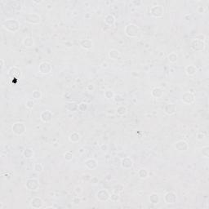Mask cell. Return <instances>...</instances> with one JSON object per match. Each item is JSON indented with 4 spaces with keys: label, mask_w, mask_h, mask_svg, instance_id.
I'll use <instances>...</instances> for the list:
<instances>
[{
    "label": "cell",
    "mask_w": 209,
    "mask_h": 209,
    "mask_svg": "<svg viewBox=\"0 0 209 209\" xmlns=\"http://www.w3.org/2000/svg\"><path fill=\"white\" fill-rule=\"evenodd\" d=\"M3 28L6 29L8 31H10V32H16L19 29L20 24L17 20L9 19V20H7V21L3 22Z\"/></svg>",
    "instance_id": "6da1fadb"
},
{
    "label": "cell",
    "mask_w": 209,
    "mask_h": 209,
    "mask_svg": "<svg viewBox=\"0 0 209 209\" xmlns=\"http://www.w3.org/2000/svg\"><path fill=\"white\" fill-rule=\"evenodd\" d=\"M124 31L125 34L128 37L135 38V37H137V35L140 33V29L137 25H134V24H128V25H126Z\"/></svg>",
    "instance_id": "7a4b0ae2"
},
{
    "label": "cell",
    "mask_w": 209,
    "mask_h": 209,
    "mask_svg": "<svg viewBox=\"0 0 209 209\" xmlns=\"http://www.w3.org/2000/svg\"><path fill=\"white\" fill-rule=\"evenodd\" d=\"M11 130H12V132L17 135V136H21L23 135L25 131H26V126L24 123H21V122H17V123H15L14 124L12 125L11 127Z\"/></svg>",
    "instance_id": "3957f363"
},
{
    "label": "cell",
    "mask_w": 209,
    "mask_h": 209,
    "mask_svg": "<svg viewBox=\"0 0 209 209\" xmlns=\"http://www.w3.org/2000/svg\"><path fill=\"white\" fill-rule=\"evenodd\" d=\"M25 21L31 25H38L41 22V17L37 13H29L26 15Z\"/></svg>",
    "instance_id": "277c9868"
},
{
    "label": "cell",
    "mask_w": 209,
    "mask_h": 209,
    "mask_svg": "<svg viewBox=\"0 0 209 209\" xmlns=\"http://www.w3.org/2000/svg\"><path fill=\"white\" fill-rule=\"evenodd\" d=\"M52 70V65L48 61H43L39 65V72L42 74H48Z\"/></svg>",
    "instance_id": "5b68a950"
},
{
    "label": "cell",
    "mask_w": 209,
    "mask_h": 209,
    "mask_svg": "<svg viewBox=\"0 0 209 209\" xmlns=\"http://www.w3.org/2000/svg\"><path fill=\"white\" fill-rule=\"evenodd\" d=\"M191 47L193 50L196 51H204V47H205V43L204 41L198 39H194L192 40L191 42Z\"/></svg>",
    "instance_id": "8992f818"
},
{
    "label": "cell",
    "mask_w": 209,
    "mask_h": 209,
    "mask_svg": "<svg viewBox=\"0 0 209 209\" xmlns=\"http://www.w3.org/2000/svg\"><path fill=\"white\" fill-rule=\"evenodd\" d=\"M39 181L37 179H28L25 183V187L30 191L37 190L39 188Z\"/></svg>",
    "instance_id": "52a82bcc"
},
{
    "label": "cell",
    "mask_w": 209,
    "mask_h": 209,
    "mask_svg": "<svg viewBox=\"0 0 209 209\" xmlns=\"http://www.w3.org/2000/svg\"><path fill=\"white\" fill-rule=\"evenodd\" d=\"M164 7L160 5H156L150 8V14L155 18H159L164 16Z\"/></svg>",
    "instance_id": "ba28073f"
},
{
    "label": "cell",
    "mask_w": 209,
    "mask_h": 209,
    "mask_svg": "<svg viewBox=\"0 0 209 209\" xmlns=\"http://www.w3.org/2000/svg\"><path fill=\"white\" fill-rule=\"evenodd\" d=\"M182 101L184 102L186 105H192L193 103L195 101V96L193 94L192 92L190 91H186L182 95V98H181Z\"/></svg>",
    "instance_id": "9c48e42d"
},
{
    "label": "cell",
    "mask_w": 209,
    "mask_h": 209,
    "mask_svg": "<svg viewBox=\"0 0 209 209\" xmlns=\"http://www.w3.org/2000/svg\"><path fill=\"white\" fill-rule=\"evenodd\" d=\"M174 148L180 152H185L189 149V144L186 141L181 140V141H176L174 144Z\"/></svg>",
    "instance_id": "30bf717a"
},
{
    "label": "cell",
    "mask_w": 209,
    "mask_h": 209,
    "mask_svg": "<svg viewBox=\"0 0 209 209\" xmlns=\"http://www.w3.org/2000/svg\"><path fill=\"white\" fill-rule=\"evenodd\" d=\"M177 200V196L174 192H168L164 195V201L168 204H174Z\"/></svg>",
    "instance_id": "8fae6325"
},
{
    "label": "cell",
    "mask_w": 209,
    "mask_h": 209,
    "mask_svg": "<svg viewBox=\"0 0 209 209\" xmlns=\"http://www.w3.org/2000/svg\"><path fill=\"white\" fill-rule=\"evenodd\" d=\"M8 75H9V77L11 79H21V71L17 66H13V67H11L9 69Z\"/></svg>",
    "instance_id": "7c38bea8"
},
{
    "label": "cell",
    "mask_w": 209,
    "mask_h": 209,
    "mask_svg": "<svg viewBox=\"0 0 209 209\" xmlns=\"http://www.w3.org/2000/svg\"><path fill=\"white\" fill-rule=\"evenodd\" d=\"M110 194L106 190H101L96 194V198L100 202H106L110 198Z\"/></svg>",
    "instance_id": "4fadbf2b"
},
{
    "label": "cell",
    "mask_w": 209,
    "mask_h": 209,
    "mask_svg": "<svg viewBox=\"0 0 209 209\" xmlns=\"http://www.w3.org/2000/svg\"><path fill=\"white\" fill-rule=\"evenodd\" d=\"M43 205V202L42 200V198L39 197H35L31 201H30V207L35 209L41 208Z\"/></svg>",
    "instance_id": "5bb4252c"
},
{
    "label": "cell",
    "mask_w": 209,
    "mask_h": 209,
    "mask_svg": "<svg viewBox=\"0 0 209 209\" xmlns=\"http://www.w3.org/2000/svg\"><path fill=\"white\" fill-rule=\"evenodd\" d=\"M176 106L173 103H168L164 107V112L168 115H172L176 113Z\"/></svg>",
    "instance_id": "9a60e30c"
},
{
    "label": "cell",
    "mask_w": 209,
    "mask_h": 209,
    "mask_svg": "<svg viewBox=\"0 0 209 209\" xmlns=\"http://www.w3.org/2000/svg\"><path fill=\"white\" fill-rule=\"evenodd\" d=\"M52 118V113L50 110H45L43 111L41 114H40V119L43 122V123H48L51 120Z\"/></svg>",
    "instance_id": "2e32d148"
},
{
    "label": "cell",
    "mask_w": 209,
    "mask_h": 209,
    "mask_svg": "<svg viewBox=\"0 0 209 209\" xmlns=\"http://www.w3.org/2000/svg\"><path fill=\"white\" fill-rule=\"evenodd\" d=\"M121 165L124 169H130L133 166V161L130 158H124L121 161Z\"/></svg>",
    "instance_id": "e0dca14e"
},
{
    "label": "cell",
    "mask_w": 209,
    "mask_h": 209,
    "mask_svg": "<svg viewBox=\"0 0 209 209\" xmlns=\"http://www.w3.org/2000/svg\"><path fill=\"white\" fill-rule=\"evenodd\" d=\"M85 166L90 170H94L97 168V162L94 158H89L85 161Z\"/></svg>",
    "instance_id": "ac0fdd59"
},
{
    "label": "cell",
    "mask_w": 209,
    "mask_h": 209,
    "mask_svg": "<svg viewBox=\"0 0 209 209\" xmlns=\"http://www.w3.org/2000/svg\"><path fill=\"white\" fill-rule=\"evenodd\" d=\"M80 46L82 48H83L85 50H89L92 47L93 43L90 39H83L80 42Z\"/></svg>",
    "instance_id": "d6986e66"
},
{
    "label": "cell",
    "mask_w": 209,
    "mask_h": 209,
    "mask_svg": "<svg viewBox=\"0 0 209 209\" xmlns=\"http://www.w3.org/2000/svg\"><path fill=\"white\" fill-rule=\"evenodd\" d=\"M121 57V53L117 49H111L109 51V57L112 60H118Z\"/></svg>",
    "instance_id": "ffe728a7"
},
{
    "label": "cell",
    "mask_w": 209,
    "mask_h": 209,
    "mask_svg": "<svg viewBox=\"0 0 209 209\" xmlns=\"http://www.w3.org/2000/svg\"><path fill=\"white\" fill-rule=\"evenodd\" d=\"M151 95L154 98H161L162 96H164V91L162 90L160 87H155L151 91Z\"/></svg>",
    "instance_id": "44dd1931"
},
{
    "label": "cell",
    "mask_w": 209,
    "mask_h": 209,
    "mask_svg": "<svg viewBox=\"0 0 209 209\" xmlns=\"http://www.w3.org/2000/svg\"><path fill=\"white\" fill-rule=\"evenodd\" d=\"M23 45L25 46V47H32L34 46V41L32 38L30 37H26L22 41Z\"/></svg>",
    "instance_id": "7402d4cb"
},
{
    "label": "cell",
    "mask_w": 209,
    "mask_h": 209,
    "mask_svg": "<svg viewBox=\"0 0 209 209\" xmlns=\"http://www.w3.org/2000/svg\"><path fill=\"white\" fill-rule=\"evenodd\" d=\"M186 73L189 76H194L197 72V68L194 65H188L186 68Z\"/></svg>",
    "instance_id": "603a6c76"
},
{
    "label": "cell",
    "mask_w": 209,
    "mask_h": 209,
    "mask_svg": "<svg viewBox=\"0 0 209 209\" xmlns=\"http://www.w3.org/2000/svg\"><path fill=\"white\" fill-rule=\"evenodd\" d=\"M69 140L71 141V142H73V143H77V142H79V140H80V135H79V133L76 132H72V133L69 135Z\"/></svg>",
    "instance_id": "cb8c5ba5"
},
{
    "label": "cell",
    "mask_w": 209,
    "mask_h": 209,
    "mask_svg": "<svg viewBox=\"0 0 209 209\" xmlns=\"http://www.w3.org/2000/svg\"><path fill=\"white\" fill-rule=\"evenodd\" d=\"M23 155H24L25 158H27V159L32 158L34 155V150H33L32 149H30V148H26V149L24 150V152H23Z\"/></svg>",
    "instance_id": "d4e9b609"
},
{
    "label": "cell",
    "mask_w": 209,
    "mask_h": 209,
    "mask_svg": "<svg viewBox=\"0 0 209 209\" xmlns=\"http://www.w3.org/2000/svg\"><path fill=\"white\" fill-rule=\"evenodd\" d=\"M105 22L108 25H113L114 22H115V18H114L113 15L108 14L105 17Z\"/></svg>",
    "instance_id": "484cf974"
},
{
    "label": "cell",
    "mask_w": 209,
    "mask_h": 209,
    "mask_svg": "<svg viewBox=\"0 0 209 209\" xmlns=\"http://www.w3.org/2000/svg\"><path fill=\"white\" fill-rule=\"evenodd\" d=\"M150 202L153 204H158L159 203V196L158 194L153 193L150 196Z\"/></svg>",
    "instance_id": "4316f807"
},
{
    "label": "cell",
    "mask_w": 209,
    "mask_h": 209,
    "mask_svg": "<svg viewBox=\"0 0 209 209\" xmlns=\"http://www.w3.org/2000/svg\"><path fill=\"white\" fill-rule=\"evenodd\" d=\"M116 112L117 114L120 115V116H123V115H124L127 114L128 112V109L126 106H119V107L116 109Z\"/></svg>",
    "instance_id": "83f0119b"
},
{
    "label": "cell",
    "mask_w": 209,
    "mask_h": 209,
    "mask_svg": "<svg viewBox=\"0 0 209 209\" xmlns=\"http://www.w3.org/2000/svg\"><path fill=\"white\" fill-rule=\"evenodd\" d=\"M148 172L146 169L145 168H141L138 171V176L141 178V179H146L147 176H148Z\"/></svg>",
    "instance_id": "f1b7e54d"
},
{
    "label": "cell",
    "mask_w": 209,
    "mask_h": 209,
    "mask_svg": "<svg viewBox=\"0 0 209 209\" xmlns=\"http://www.w3.org/2000/svg\"><path fill=\"white\" fill-rule=\"evenodd\" d=\"M168 61H169L170 62L175 63L176 62V61L178 59V56H177V54L175 53V52H171L169 55L168 56Z\"/></svg>",
    "instance_id": "f546056e"
},
{
    "label": "cell",
    "mask_w": 209,
    "mask_h": 209,
    "mask_svg": "<svg viewBox=\"0 0 209 209\" xmlns=\"http://www.w3.org/2000/svg\"><path fill=\"white\" fill-rule=\"evenodd\" d=\"M78 106H77L74 103H67L65 106V108L68 110L69 111H75L76 110H78Z\"/></svg>",
    "instance_id": "4dcf8cb0"
},
{
    "label": "cell",
    "mask_w": 209,
    "mask_h": 209,
    "mask_svg": "<svg viewBox=\"0 0 209 209\" xmlns=\"http://www.w3.org/2000/svg\"><path fill=\"white\" fill-rule=\"evenodd\" d=\"M64 157H65V159L66 161H71L73 158V153H71L70 151H67V152L65 153Z\"/></svg>",
    "instance_id": "1f68e13d"
},
{
    "label": "cell",
    "mask_w": 209,
    "mask_h": 209,
    "mask_svg": "<svg viewBox=\"0 0 209 209\" xmlns=\"http://www.w3.org/2000/svg\"><path fill=\"white\" fill-rule=\"evenodd\" d=\"M34 170L36 172H42L43 170V166L41 164H35L34 166Z\"/></svg>",
    "instance_id": "d6a6232c"
},
{
    "label": "cell",
    "mask_w": 209,
    "mask_h": 209,
    "mask_svg": "<svg viewBox=\"0 0 209 209\" xmlns=\"http://www.w3.org/2000/svg\"><path fill=\"white\" fill-rule=\"evenodd\" d=\"M78 110H79L82 112H84V111H86L87 110V105L86 103H84V102L80 103L79 105V106H78Z\"/></svg>",
    "instance_id": "836d02e7"
},
{
    "label": "cell",
    "mask_w": 209,
    "mask_h": 209,
    "mask_svg": "<svg viewBox=\"0 0 209 209\" xmlns=\"http://www.w3.org/2000/svg\"><path fill=\"white\" fill-rule=\"evenodd\" d=\"M105 96H106V99H112L114 96V93L113 91L108 90L105 92Z\"/></svg>",
    "instance_id": "e575fe53"
},
{
    "label": "cell",
    "mask_w": 209,
    "mask_h": 209,
    "mask_svg": "<svg viewBox=\"0 0 209 209\" xmlns=\"http://www.w3.org/2000/svg\"><path fill=\"white\" fill-rule=\"evenodd\" d=\"M32 96H33V98L35 99V100H39L41 98V96H42V94H41V92H40L38 90H35L33 91V94H32Z\"/></svg>",
    "instance_id": "d590c367"
},
{
    "label": "cell",
    "mask_w": 209,
    "mask_h": 209,
    "mask_svg": "<svg viewBox=\"0 0 209 209\" xmlns=\"http://www.w3.org/2000/svg\"><path fill=\"white\" fill-rule=\"evenodd\" d=\"M203 156H204L205 158H208L209 156V147L208 146H205L203 148Z\"/></svg>",
    "instance_id": "8d00e7d4"
},
{
    "label": "cell",
    "mask_w": 209,
    "mask_h": 209,
    "mask_svg": "<svg viewBox=\"0 0 209 209\" xmlns=\"http://www.w3.org/2000/svg\"><path fill=\"white\" fill-rule=\"evenodd\" d=\"M110 198L113 202H117V201L119 199V194H112L110 196Z\"/></svg>",
    "instance_id": "74e56055"
},
{
    "label": "cell",
    "mask_w": 209,
    "mask_h": 209,
    "mask_svg": "<svg viewBox=\"0 0 209 209\" xmlns=\"http://www.w3.org/2000/svg\"><path fill=\"white\" fill-rule=\"evenodd\" d=\"M34 101H33L32 100H29L27 101L26 102V107L28 108V109H32V108L34 107Z\"/></svg>",
    "instance_id": "f35d334b"
},
{
    "label": "cell",
    "mask_w": 209,
    "mask_h": 209,
    "mask_svg": "<svg viewBox=\"0 0 209 209\" xmlns=\"http://www.w3.org/2000/svg\"><path fill=\"white\" fill-rule=\"evenodd\" d=\"M197 11H198L199 14H204V12H205V8H204V7H198V8H197Z\"/></svg>",
    "instance_id": "ab89813d"
},
{
    "label": "cell",
    "mask_w": 209,
    "mask_h": 209,
    "mask_svg": "<svg viewBox=\"0 0 209 209\" xmlns=\"http://www.w3.org/2000/svg\"><path fill=\"white\" fill-rule=\"evenodd\" d=\"M101 67L102 68H105V69H106L109 67V64H108L106 61H105V62H103L101 64Z\"/></svg>",
    "instance_id": "60d3db41"
},
{
    "label": "cell",
    "mask_w": 209,
    "mask_h": 209,
    "mask_svg": "<svg viewBox=\"0 0 209 209\" xmlns=\"http://www.w3.org/2000/svg\"><path fill=\"white\" fill-rule=\"evenodd\" d=\"M75 191H76L77 194H80V193L82 192L83 190H82V188H81V187L77 186L76 188H75Z\"/></svg>",
    "instance_id": "b9f144b4"
},
{
    "label": "cell",
    "mask_w": 209,
    "mask_h": 209,
    "mask_svg": "<svg viewBox=\"0 0 209 209\" xmlns=\"http://www.w3.org/2000/svg\"><path fill=\"white\" fill-rule=\"evenodd\" d=\"M196 39L202 40V41H204V39H205V35H204V34H201V35L198 36V37H197Z\"/></svg>",
    "instance_id": "7bdbcfd3"
},
{
    "label": "cell",
    "mask_w": 209,
    "mask_h": 209,
    "mask_svg": "<svg viewBox=\"0 0 209 209\" xmlns=\"http://www.w3.org/2000/svg\"><path fill=\"white\" fill-rule=\"evenodd\" d=\"M1 67H2V69L4 67V61H3V59H1Z\"/></svg>",
    "instance_id": "ee69618b"
}]
</instances>
